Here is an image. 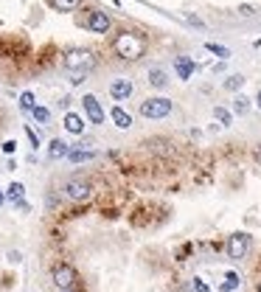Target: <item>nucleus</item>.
I'll return each mask as SVG.
<instances>
[{"label":"nucleus","instance_id":"29","mask_svg":"<svg viewBox=\"0 0 261 292\" xmlns=\"http://www.w3.org/2000/svg\"><path fill=\"white\" fill-rule=\"evenodd\" d=\"M87 73H70V85H82Z\"/></svg>","mask_w":261,"mask_h":292},{"label":"nucleus","instance_id":"7","mask_svg":"<svg viewBox=\"0 0 261 292\" xmlns=\"http://www.w3.org/2000/svg\"><path fill=\"white\" fill-rule=\"evenodd\" d=\"M82 25H85L87 31H93V34H107V31L113 28V20H109L107 12L93 9V12H87V17L82 20Z\"/></svg>","mask_w":261,"mask_h":292},{"label":"nucleus","instance_id":"25","mask_svg":"<svg viewBox=\"0 0 261 292\" xmlns=\"http://www.w3.org/2000/svg\"><path fill=\"white\" fill-rule=\"evenodd\" d=\"M25 138H28V143L34 146V149H40V135H36L34 129L28 127V124H25Z\"/></svg>","mask_w":261,"mask_h":292},{"label":"nucleus","instance_id":"8","mask_svg":"<svg viewBox=\"0 0 261 292\" xmlns=\"http://www.w3.org/2000/svg\"><path fill=\"white\" fill-rule=\"evenodd\" d=\"M82 107H85V116H87V121L90 124H104V107H101V101H98L96 96H90L87 93L85 98H82Z\"/></svg>","mask_w":261,"mask_h":292},{"label":"nucleus","instance_id":"14","mask_svg":"<svg viewBox=\"0 0 261 292\" xmlns=\"http://www.w3.org/2000/svg\"><path fill=\"white\" fill-rule=\"evenodd\" d=\"M174 70H177V76H180V79H191V73H194V62H191L189 56H177Z\"/></svg>","mask_w":261,"mask_h":292},{"label":"nucleus","instance_id":"28","mask_svg":"<svg viewBox=\"0 0 261 292\" xmlns=\"http://www.w3.org/2000/svg\"><path fill=\"white\" fill-rule=\"evenodd\" d=\"M253 12H255V9L250 6V3H242V6H239V14H242V17H250Z\"/></svg>","mask_w":261,"mask_h":292},{"label":"nucleus","instance_id":"10","mask_svg":"<svg viewBox=\"0 0 261 292\" xmlns=\"http://www.w3.org/2000/svg\"><path fill=\"white\" fill-rule=\"evenodd\" d=\"M132 90H135V85L129 79H116L109 85V96L116 98V101H127V98L132 96Z\"/></svg>","mask_w":261,"mask_h":292},{"label":"nucleus","instance_id":"20","mask_svg":"<svg viewBox=\"0 0 261 292\" xmlns=\"http://www.w3.org/2000/svg\"><path fill=\"white\" fill-rule=\"evenodd\" d=\"M242 286V278H239L236 273H228V281L222 284V292H233V289H239Z\"/></svg>","mask_w":261,"mask_h":292},{"label":"nucleus","instance_id":"35","mask_svg":"<svg viewBox=\"0 0 261 292\" xmlns=\"http://www.w3.org/2000/svg\"><path fill=\"white\" fill-rule=\"evenodd\" d=\"M258 160H261V149H258Z\"/></svg>","mask_w":261,"mask_h":292},{"label":"nucleus","instance_id":"30","mask_svg":"<svg viewBox=\"0 0 261 292\" xmlns=\"http://www.w3.org/2000/svg\"><path fill=\"white\" fill-rule=\"evenodd\" d=\"M20 259H23V256H20L17 250H9V262H12V264H17Z\"/></svg>","mask_w":261,"mask_h":292},{"label":"nucleus","instance_id":"32","mask_svg":"<svg viewBox=\"0 0 261 292\" xmlns=\"http://www.w3.org/2000/svg\"><path fill=\"white\" fill-rule=\"evenodd\" d=\"M3 202H6V194H3V189H0V205H3Z\"/></svg>","mask_w":261,"mask_h":292},{"label":"nucleus","instance_id":"5","mask_svg":"<svg viewBox=\"0 0 261 292\" xmlns=\"http://www.w3.org/2000/svg\"><path fill=\"white\" fill-rule=\"evenodd\" d=\"M51 281H54L56 289H70V286H76V281H79V275H76V270H73V264L67 262H59L54 264V270H51Z\"/></svg>","mask_w":261,"mask_h":292},{"label":"nucleus","instance_id":"3","mask_svg":"<svg viewBox=\"0 0 261 292\" xmlns=\"http://www.w3.org/2000/svg\"><path fill=\"white\" fill-rule=\"evenodd\" d=\"M62 191H65V197L67 200H73V202H87V200H93V182L87 180V177H70V180L62 186Z\"/></svg>","mask_w":261,"mask_h":292},{"label":"nucleus","instance_id":"6","mask_svg":"<svg viewBox=\"0 0 261 292\" xmlns=\"http://www.w3.org/2000/svg\"><path fill=\"white\" fill-rule=\"evenodd\" d=\"M171 113V98H146V101H140V116L143 118H152V121H158V118H166Z\"/></svg>","mask_w":261,"mask_h":292},{"label":"nucleus","instance_id":"17","mask_svg":"<svg viewBox=\"0 0 261 292\" xmlns=\"http://www.w3.org/2000/svg\"><path fill=\"white\" fill-rule=\"evenodd\" d=\"M34 107H36V98H34V93H31V90L20 93V110H23V113H31Z\"/></svg>","mask_w":261,"mask_h":292},{"label":"nucleus","instance_id":"23","mask_svg":"<svg viewBox=\"0 0 261 292\" xmlns=\"http://www.w3.org/2000/svg\"><path fill=\"white\" fill-rule=\"evenodd\" d=\"M247 110H250V101L244 96H236V101H233V113H236V116H244Z\"/></svg>","mask_w":261,"mask_h":292},{"label":"nucleus","instance_id":"22","mask_svg":"<svg viewBox=\"0 0 261 292\" xmlns=\"http://www.w3.org/2000/svg\"><path fill=\"white\" fill-rule=\"evenodd\" d=\"M82 0H54V6L59 9V12H73V9H79Z\"/></svg>","mask_w":261,"mask_h":292},{"label":"nucleus","instance_id":"26","mask_svg":"<svg viewBox=\"0 0 261 292\" xmlns=\"http://www.w3.org/2000/svg\"><path fill=\"white\" fill-rule=\"evenodd\" d=\"M191 289L194 292H211V286H208L202 278H191Z\"/></svg>","mask_w":261,"mask_h":292},{"label":"nucleus","instance_id":"1","mask_svg":"<svg viewBox=\"0 0 261 292\" xmlns=\"http://www.w3.org/2000/svg\"><path fill=\"white\" fill-rule=\"evenodd\" d=\"M113 51H116L121 59L127 62H135L146 54V40L140 34H132V31H124V34L116 36V43H113Z\"/></svg>","mask_w":261,"mask_h":292},{"label":"nucleus","instance_id":"33","mask_svg":"<svg viewBox=\"0 0 261 292\" xmlns=\"http://www.w3.org/2000/svg\"><path fill=\"white\" fill-rule=\"evenodd\" d=\"M62 292H82V289H76V286H70V289H62Z\"/></svg>","mask_w":261,"mask_h":292},{"label":"nucleus","instance_id":"31","mask_svg":"<svg viewBox=\"0 0 261 292\" xmlns=\"http://www.w3.org/2000/svg\"><path fill=\"white\" fill-rule=\"evenodd\" d=\"M255 107L261 110V87H258V96H255Z\"/></svg>","mask_w":261,"mask_h":292},{"label":"nucleus","instance_id":"34","mask_svg":"<svg viewBox=\"0 0 261 292\" xmlns=\"http://www.w3.org/2000/svg\"><path fill=\"white\" fill-rule=\"evenodd\" d=\"M258 292H261V281H258Z\"/></svg>","mask_w":261,"mask_h":292},{"label":"nucleus","instance_id":"27","mask_svg":"<svg viewBox=\"0 0 261 292\" xmlns=\"http://www.w3.org/2000/svg\"><path fill=\"white\" fill-rule=\"evenodd\" d=\"M17 152V140H6L3 143V155H14Z\"/></svg>","mask_w":261,"mask_h":292},{"label":"nucleus","instance_id":"21","mask_svg":"<svg viewBox=\"0 0 261 292\" xmlns=\"http://www.w3.org/2000/svg\"><path fill=\"white\" fill-rule=\"evenodd\" d=\"M205 48H208V51H211V54H216V56H219V59H231V51H228V48H225V45H216V43H208V45H205Z\"/></svg>","mask_w":261,"mask_h":292},{"label":"nucleus","instance_id":"12","mask_svg":"<svg viewBox=\"0 0 261 292\" xmlns=\"http://www.w3.org/2000/svg\"><path fill=\"white\" fill-rule=\"evenodd\" d=\"M67 152H70V143H67V140H62V138H54V140L48 143V158H51V160L67 158Z\"/></svg>","mask_w":261,"mask_h":292},{"label":"nucleus","instance_id":"16","mask_svg":"<svg viewBox=\"0 0 261 292\" xmlns=\"http://www.w3.org/2000/svg\"><path fill=\"white\" fill-rule=\"evenodd\" d=\"M149 85L158 87V90L169 85V76H166V70H160V67H152V70H149Z\"/></svg>","mask_w":261,"mask_h":292},{"label":"nucleus","instance_id":"4","mask_svg":"<svg viewBox=\"0 0 261 292\" xmlns=\"http://www.w3.org/2000/svg\"><path fill=\"white\" fill-rule=\"evenodd\" d=\"M250 244H253V239H250V233L244 231H236L228 236V244H225V253L231 262H242L244 256L250 253Z\"/></svg>","mask_w":261,"mask_h":292},{"label":"nucleus","instance_id":"15","mask_svg":"<svg viewBox=\"0 0 261 292\" xmlns=\"http://www.w3.org/2000/svg\"><path fill=\"white\" fill-rule=\"evenodd\" d=\"M3 194H6V202H14V205H17V202H23V197H25V186L23 182H12Z\"/></svg>","mask_w":261,"mask_h":292},{"label":"nucleus","instance_id":"19","mask_svg":"<svg viewBox=\"0 0 261 292\" xmlns=\"http://www.w3.org/2000/svg\"><path fill=\"white\" fill-rule=\"evenodd\" d=\"M31 116H34L36 124H48L51 121V110L48 107H34L31 110Z\"/></svg>","mask_w":261,"mask_h":292},{"label":"nucleus","instance_id":"18","mask_svg":"<svg viewBox=\"0 0 261 292\" xmlns=\"http://www.w3.org/2000/svg\"><path fill=\"white\" fill-rule=\"evenodd\" d=\"M213 118H216L222 127H231L233 124V116H231V110H225V107H213Z\"/></svg>","mask_w":261,"mask_h":292},{"label":"nucleus","instance_id":"9","mask_svg":"<svg viewBox=\"0 0 261 292\" xmlns=\"http://www.w3.org/2000/svg\"><path fill=\"white\" fill-rule=\"evenodd\" d=\"M62 127H65V132H70V135H85L87 124H85V118H82L79 113H65Z\"/></svg>","mask_w":261,"mask_h":292},{"label":"nucleus","instance_id":"13","mask_svg":"<svg viewBox=\"0 0 261 292\" xmlns=\"http://www.w3.org/2000/svg\"><path fill=\"white\" fill-rule=\"evenodd\" d=\"M109 118H113V124H116L118 129H129V127H132V116H129L124 107H118V104L109 110Z\"/></svg>","mask_w":261,"mask_h":292},{"label":"nucleus","instance_id":"2","mask_svg":"<svg viewBox=\"0 0 261 292\" xmlns=\"http://www.w3.org/2000/svg\"><path fill=\"white\" fill-rule=\"evenodd\" d=\"M62 65L67 73H90L96 67V54L87 48H73L62 56Z\"/></svg>","mask_w":261,"mask_h":292},{"label":"nucleus","instance_id":"11","mask_svg":"<svg viewBox=\"0 0 261 292\" xmlns=\"http://www.w3.org/2000/svg\"><path fill=\"white\" fill-rule=\"evenodd\" d=\"M96 149H82V146H70V152H67V160L70 163H90L96 160Z\"/></svg>","mask_w":261,"mask_h":292},{"label":"nucleus","instance_id":"24","mask_svg":"<svg viewBox=\"0 0 261 292\" xmlns=\"http://www.w3.org/2000/svg\"><path fill=\"white\" fill-rule=\"evenodd\" d=\"M242 85H244V76H231V79L225 82L228 90H242Z\"/></svg>","mask_w":261,"mask_h":292}]
</instances>
